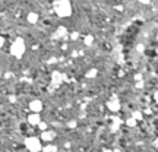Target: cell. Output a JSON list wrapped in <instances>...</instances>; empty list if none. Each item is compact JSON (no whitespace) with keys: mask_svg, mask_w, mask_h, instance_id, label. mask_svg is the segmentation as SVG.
Wrapping results in <instances>:
<instances>
[{"mask_svg":"<svg viewBox=\"0 0 158 152\" xmlns=\"http://www.w3.org/2000/svg\"><path fill=\"white\" fill-rule=\"evenodd\" d=\"M25 148L29 152H41L43 151V143H41V139L37 138V136H29L25 139Z\"/></svg>","mask_w":158,"mask_h":152,"instance_id":"cell-3","label":"cell"},{"mask_svg":"<svg viewBox=\"0 0 158 152\" xmlns=\"http://www.w3.org/2000/svg\"><path fill=\"white\" fill-rule=\"evenodd\" d=\"M136 51L139 53V54H142V53H145V44L144 43H138L136 44Z\"/></svg>","mask_w":158,"mask_h":152,"instance_id":"cell-14","label":"cell"},{"mask_svg":"<svg viewBox=\"0 0 158 152\" xmlns=\"http://www.w3.org/2000/svg\"><path fill=\"white\" fill-rule=\"evenodd\" d=\"M38 127H40V130H41V132L48 130V126H47V123H45V121H41V123L38 124Z\"/></svg>","mask_w":158,"mask_h":152,"instance_id":"cell-18","label":"cell"},{"mask_svg":"<svg viewBox=\"0 0 158 152\" xmlns=\"http://www.w3.org/2000/svg\"><path fill=\"white\" fill-rule=\"evenodd\" d=\"M133 79H135L136 82H139V81H144V78H142V75H141V73H136Z\"/></svg>","mask_w":158,"mask_h":152,"instance_id":"cell-20","label":"cell"},{"mask_svg":"<svg viewBox=\"0 0 158 152\" xmlns=\"http://www.w3.org/2000/svg\"><path fill=\"white\" fill-rule=\"evenodd\" d=\"M41 121H43V120H41V116H40L38 113H31V114L28 116V123H29L31 126H38Z\"/></svg>","mask_w":158,"mask_h":152,"instance_id":"cell-8","label":"cell"},{"mask_svg":"<svg viewBox=\"0 0 158 152\" xmlns=\"http://www.w3.org/2000/svg\"><path fill=\"white\" fill-rule=\"evenodd\" d=\"M154 98H155V101H157V104H158V92H155V95H154Z\"/></svg>","mask_w":158,"mask_h":152,"instance_id":"cell-26","label":"cell"},{"mask_svg":"<svg viewBox=\"0 0 158 152\" xmlns=\"http://www.w3.org/2000/svg\"><path fill=\"white\" fill-rule=\"evenodd\" d=\"M0 25H2V22H0Z\"/></svg>","mask_w":158,"mask_h":152,"instance_id":"cell-30","label":"cell"},{"mask_svg":"<svg viewBox=\"0 0 158 152\" xmlns=\"http://www.w3.org/2000/svg\"><path fill=\"white\" fill-rule=\"evenodd\" d=\"M40 139L44 142H53L56 139V132L54 130H45V132H41L40 135Z\"/></svg>","mask_w":158,"mask_h":152,"instance_id":"cell-6","label":"cell"},{"mask_svg":"<svg viewBox=\"0 0 158 152\" xmlns=\"http://www.w3.org/2000/svg\"><path fill=\"white\" fill-rule=\"evenodd\" d=\"M72 2H79V0H72Z\"/></svg>","mask_w":158,"mask_h":152,"instance_id":"cell-28","label":"cell"},{"mask_svg":"<svg viewBox=\"0 0 158 152\" xmlns=\"http://www.w3.org/2000/svg\"><path fill=\"white\" fill-rule=\"evenodd\" d=\"M66 35H68V29H66L65 26H59V28L56 29V32H54V38H57V40H63Z\"/></svg>","mask_w":158,"mask_h":152,"instance_id":"cell-9","label":"cell"},{"mask_svg":"<svg viewBox=\"0 0 158 152\" xmlns=\"http://www.w3.org/2000/svg\"><path fill=\"white\" fill-rule=\"evenodd\" d=\"M28 107L29 110L32 111V113H41L43 108H44V104H43V101L41 99H32V101H29V104H28Z\"/></svg>","mask_w":158,"mask_h":152,"instance_id":"cell-4","label":"cell"},{"mask_svg":"<svg viewBox=\"0 0 158 152\" xmlns=\"http://www.w3.org/2000/svg\"><path fill=\"white\" fill-rule=\"evenodd\" d=\"M139 3H142V5H149L151 3V0H138Z\"/></svg>","mask_w":158,"mask_h":152,"instance_id":"cell-24","label":"cell"},{"mask_svg":"<svg viewBox=\"0 0 158 152\" xmlns=\"http://www.w3.org/2000/svg\"><path fill=\"white\" fill-rule=\"evenodd\" d=\"M111 126H110V130L111 132H117L119 130V127L122 126V120L119 119V117H111Z\"/></svg>","mask_w":158,"mask_h":152,"instance_id":"cell-11","label":"cell"},{"mask_svg":"<svg viewBox=\"0 0 158 152\" xmlns=\"http://www.w3.org/2000/svg\"><path fill=\"white\" fill-rule=\"evenodd\" d=\"M157 41H158V32H157Z\"/></svg>","mask_w":158,"mask_h":152,"instance_id":"cell-29","label":"cell"},{"mask_svg":"<svg viewBox=\"0 0 158 152\" xmlns=\"http://www.w3.org/2000/svg\"><path fill=\"white\" fill-rule=\"evenodd\" d=\"M85 76H87L88 79H94V78H97V76H98V69L92 67V69H90V70H87Z\"/></svg>","mask_w":158,"mask_h":152,"instance_id":"cell-12","label":"cell"},{"mask_svg":"<svg viewBox=\"0 0 158 152\" xmlns=\"http://www.w3.org/2000/svg\"><path fill=\"white\" fill-rule=\"evenodd\" d=\"M132 119H135L136 121H138V120H142V113H141V111H133V113H132Z\"/></svg>","mask_w":158,"mask_h":152,"instance_id":"cell-16","label":"cell"},{"mask_svg":"<svg viewBox=\"0 0 158 152\" xmlns=\"http://www.w3.org/2000/svg\"><path fill=\"white\" fill-rule=\"evenodd\" d=\"M3 45H5V37H2V35H0V48H2Z\"/></svg>","mask_w":158,"mask_h":152,"instance_id":"cell-23","label":"cell"},{"mask_svg":"<svg viewBox=\"0 0 158 152\" xmlns=\"http://www.w3.org/2000/svg\"><path fill=\"white\" fill-rule=\"evenodd\" d=\"M95 152H97V151H95Z\"/></svg>","mask_w":158,"mask_h":152,"instance_id":"cell-31","label":"cell"},{"mask_svg":"<svg viewBox=\"0 0 158 152\" xmlns=\"http://www.w3.org/2000/svg\"><path fill=\"white\" fill-rule=\"evenodd\" d=\"M102 152H114V151H111V149H102Z\"/></svg>","mask_w":158,"mask_h":152,"instance_id":"cell-27","label":"cell"},{"mask_svg":"<svg viewBox=\"0 0 158 152\" xmlns=\"http://www.w3.org/2000/svg\"><path fill=\"white\" fill-rule=\"evenodd\" d=\"M126 124H127L129 127H135V126H136V120L130 117V119H127V120H126Z\"/></svg>","mask_w":158,"mask_h":152,"instance_id":"cell-17","label":"cell"},{"mask_svg":"<svg viewBox=\"0 0 158 152\" xmlns=\"http://www.w3.org/2000/svg\"><path fill=\"white\" fill-rule=\"evenodd\" d=\"M68 126L70 127V129H73V127H76V121L75 120H72V121H69L68 123Z\"/></svg>","mask_w":158,"mask_h":152,"instance_id":"cell-21","label":"cell"},{"mask_svg":"<svg viewBox=\"0 0 158 152\" xmlns=\"http://www.w3.org/2000/svg\"><path fill=\"white\" fill-rule=\"evenodd\" d=\"M59 151V148H57L56 145H47V146H43V152H57Z\"/></svg>","mask_w":158,"mask_h":152,"instance_id":"cell-13","label":"cell"},{"mask_svg":"<svg viewBox=\"0 0 158 152\" xmlns=\"http://www.w3.org/2000/svg\"><path fill=\"white\" fill-rule=\"evenodd\" d=\"M84 43H85V45H92V43H94V37L92 35H87L85 38H84Z\"/></svg>","mask_w":158,"mask_h":152,"instance_id":"cell-15","label":"cell"},{"mask_svg":"<svg viewBox=\"0 0 158 152\" xmlns=\"http://www.w3.org/2000/svg\"><path fill=\"white\" fill-rule=\"evenodd\" d=\"M53 11L59 18H69L72 15V5L70 0H54Z\"/></svg>","mask_w":158,"mask_h":152,"instance_id":"cell-1","label":"cell"},{"mask_svg":"<svg viewBox=\"0 0 158 152\" xmlns=\"http://www.w3.org/2000/svg\"><path fill=\"white\" fill-rule=\"evenodd\" d=\"M78 37H79V32H76V31L70 34V38H72V40H78Z\"/></svg>","mask_w":158,"mask_h":152,"instance_id":"cell-22","label":"cell"},{"mask_svg":"<svg viewBox=\"0 0 158 152\" xmlns=\"http://www.w3.org/2000/svg\"><path fill=\"white\" fill-rule=\"evenodd\" d=\"M144 85H145V82H144V81H139V82H136V84H135V88H136V89H142Z\"/></svg>","mask_w":158,"mask_h":152,"instance_id":"cell-19","label":"cell"},{"mask_svg":"<svg viewBox=\"0 0 158 152\" xmlns=\"http://www.w3.org/2000/svg\"><path fill=\"white\" fill-rule=\"evenodd\" d=\"M38 19H40V16H38V13H37V12H29V13L26 15V21H28V23H31V25L37 23Z\"/></svg>","mask_w":158,"mask_h":152,"instance_id":"cell-10","label":"cell"},{"mask_svg":"<svg viewBox=\"0 0 158 152\" xmlns=\"http://www.w3.org/2000/svg\"><path fill=\"white\" fill-rule=\"evenodd\" d=\"M63 81H65V75H62L59 70H54V72H51V84H53L54 87L60 85Z\"/></svg>","mask_w":158,"mask_h":152,"instance_id":"cell-7","label":"cell"},{"mask_svg":"<svg viewBox=\"0 0 158 152\" xmlns=\"http://www.w3.org/2000/svg\"><path fill=\"white\" fill-rule=\"evenodd\" d=\"M154 146H155V148H158V138L154 141Z\"/></svg>","mask_w":158,"mask_h":152,"instance_id":"cell-25","label":"cell"},{"mask_svg":"<svg viewBox=\"0 0 158 152\" xmlns=\"http://www.w3.org/2000/svg\"><path fill=\"white\" fill-rule=\"evenodd\" d=\"M25 50H26V44L21 37H18L9 47V53L16 59H22L23 54H25Z\"/></svg>","mask_w":158,"mask_h":152,"instance_id":"cell-2","label":"cell"},{"mask_svg":"<svg viewBox=\"0 0 158 152\" xmlns=\"http://www.w3.org/2000/svg\"><path fill=\"white\" fill-rule=\"evenodd\" d=\"M107 107H108V110H110V111L117 113V111L120 110V101H119V98L116 97V95H113V97L107 101Z\"/></svg>","mask_w":158,"mask_h":152,"instance_id":"cell-5","label":"cell"}]
</instances>
